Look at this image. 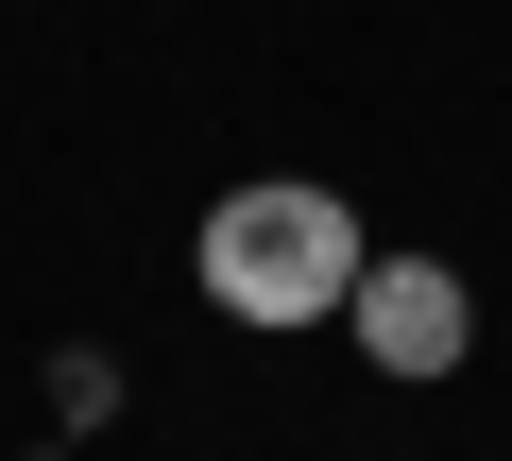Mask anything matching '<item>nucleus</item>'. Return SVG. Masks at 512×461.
I'll list each match as a JSON object with an SVG mask.
<instances>
[{
	"label": "nucleus",
	"instance_id": "1",
	"mask_svg": "<svg viewBox=\"0 0 512 461\" xmlns=\"http://www.w3.org/2000/svg\"><path fill=\"white\" fill-rule=\"evenodd\" d=\"M188 274H205V308H222V325H342V308H359V274H376V240H359V205H342V188L256 171V188H222V205H205Z\"/></svg>",
	"mask_w": 512,
	"mask_h": 461
},
{
	"label": "nucleus",
	"instance_id": "2",
	"mask_svg": "<svg viewBox=\"0 0 512 461\" xmlns=\"http://www.w3.org/2000/svg\"><path fill=\"white\" fill-rule=\"evenodd\" d=\"M342 325H359V359H376V376H444V359L478 342V291H461L444 257H376Z\"/></svg>",
	"mask_w": 512,
	"mask_h": 461
}]
</instances>
